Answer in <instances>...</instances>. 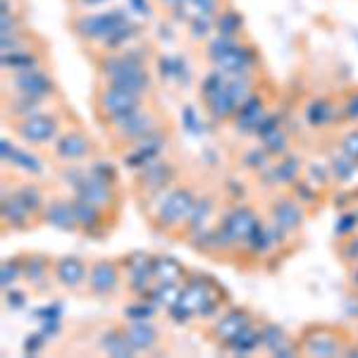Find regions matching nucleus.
<instances>
[{
  "mask_svg": "<svg viewBox=\"0 0 358 358\" xmlns=\"http://www.w3.org/2000/svg\"><path fill=\"white\" fill-rule=\"evenodd\" d=\"M215 67L227 77H253L258 74V50L251 43L239 41Z\"/></svg>",
  "mask_w": 358,
  "mask_h": 358,
  "instance_id": "obj_21",
  "label": "nucleus"
},
{
  "mask_svg": "<svg viewBox=\"0 0 358 358\" xmlns=\"http://www.w3.org/2000/svg\"><path fill=\"white\" fill-rule=\"evenodd\" d=\"M263 349L273 356H294L299 354V342L292 339L282 327L268 322V325H263Z\"/></svg>",
  "mask_w": 358,
  "mask_h": 358,
  "instance_id": "obj_28",
  "label": "nucleus"
},
{
  "mask_svg": "<svg viewBox=\"0 0 358 358\" xmlns=\"http://www.w3.org/2000/svg\"><path fill=\"white\" fill-rule=\"evenodd\" d=\"M258 346H263V327H256V322H253V325H248L246 330H241L236 334L234 339H229L222 349L232 351V354H239V356H246V354H253Z\"/></svg>",
  "mask_w": 358,
  "mask_h": 358,
  "instance_id": "obj_31",
  "label": "nucleus"
},
{
  "mask_svg": "<svg viewBox=\"0 0 358 358\" xmlns=\"http://www.w3.org/2000/svg\"><path fill=\"white\" fill-rule=\"evenodd\" d=\"M155 3H160L163 8H167V10H175V8H179V5H184L187 0H155Z\"/></svg>",
  "mask_w": 358,
  "mask_h": 358,
  "instance_id": "obj_44",
  "label": "nucleus"
},
{
  "mask_svg": "<svg viewBox=\"0 0 358 358\" xmlns=\"http://www.w3.org/2000/svg\"><path fill=\"white\" fill-rule=\"evenodd\" d=\"M0 285H3V292L15 287L20 280H24V263H22V253L20 256H13V258H5L3 265H0Z\"/></svg>",
  "mask_w": 358,
  "mask_h": 358,
  "instance_id": "obj_34",
  "label": "nucleus"
},
{
  "mask_svg": "<svg viewBox=\"0 0 358 358\" xmlns=\"http://www.w3.org/2000/svg\"><path fill=\"white\" fill-rule=\"evenodd\" d=\"M351 285H354L356 289H358V263L354 265V273H351Z\"/></svg>",
  "mask_w": 358,
  "mask_h": 358,
  "instance_id": "obj_45",
  "label": "nucleus"
},
{
  "mask_svg": "<svg viewBox=\"0 0 358 358\" xmlns=\"http://www.w3.org/2000/svg\"><path fill=\"white\" fill-rule=\"evenodd\" d=\"M299 354L306 356H346L354 349V339L349 332L339 325H327V322H317V325H306L299 334Z\"/></svg>",
  "mask_w": 358,
  "mask_h": 358,
  "instance_id": "obj_4",
  "label": "nucleus"
},
{
  "mask_svg": "<svg viewBox=\"0 0 358 358\" xmlns=\"http://www.w3.org/2000/svg\"><path fill=\"white\" fill-rule=\"evenodd\" d=\"M153 273L155 282L165 285H184L189 277V270L172 256H153Z\"/></svg>",
  "mask_w": 358,
  "mask_h": 358,
  "instance_id": "obj_29",
  "label": "nucleus"
},
{
  "mask_svg": "<svg viewBox=\"0 0 358 358\" xmlns=\"http://www.w3.org/2000/svg\"><path fill=\"white\" fill-rule=\"evenodd\" d=\"M10 129H13L15 138H20L24 146L31 148H48L50 143L55 141L57 136L65 129V122H62V115L55 110H41L31 117L17 120V122H10Z\"/></svg>",
  "mask_w": 358,
  "mask_h": 358,
  "instance_id": "obj_7",
  "label": "nucleus"
},
{
  "mask_svg": "<svg viewBox=\"0 0 358 358\" xmlns=\"http://www.w3.org/2000/svg\"><path fill=\"white\" fill-rule=\"evenodd\" d=\"M141 103H146V96L134 94V91L122 89V86H113V84H103V82L96 84L94 115L98 122H101V127L108 124L115 117H120V115L129 113L131 108L141 106Z\"/></svg>",
  "mask_w": 358,
  "mask_h": 358,
  "instance_id": "obj_9",
  "label": "nucleus"
},
{
  "mask_svg": "<svg viewBox=\"0 0 358 358\" xmlns=\"http://www.w3.org/2000/svg\"><path fill=\"white\" fill-rule=\"evenodd\" d=\"M5 299H8V306L10 308H24L27 306V294L24 292H17L15 287H10V289H5Z\"/></svg>",
  "mask_w": 358,
  "mask_h": 358,
  "instance_id": "obj_41",
  "label": "nucleus"
},
{
  "mask_svg": "<svg viewBox=\"0 0 358 358\" xmlns=\"http://www.w3.org/2000/svg\"><path fill=\"white\" fill-rule=\"evenodd\" d=\"M45 334L43 332H38V334H29V339L24 342V349L29 351V354H36L38 349H41V346L45 344Z\"/></svg>",
  "mask_w": 358,
  "mask_h": 358,
  "instance_id": "obj_42",
  "label": "nucleus"
},
{
  "mask_svg": "<svg viewBox=\"0 0 358 358\" xmlns=\"http://www.w3.org/2000/svg\"><path fill=\"white\" fill-rule=\"evenodd\" d=\"M98 153H101V148H98L96 138L79 124L65 127V129H62V134L48 146L50 160L57 163V165L89 163V160L98 158Z\"/></svg>",
  "mask_w": 358,
  "mask_h": 358,
  "instance_id": "obj_5",
  "label": "nucleus"
},
{
  "mask_svg": "<svg viewBox=\"0 0 358 358\" xmlns=\"http://www.w3.org/2000/svg\"><path fill=\"white\" fill-rule=\"evenodd\" d=\"M55 285L69 294L86 292V280H89V261L82 256H60L53 263Z\"/></svg>",
  "mask_w": 358,
  "mask_h": 358,
  "instance_id": "obj_17",
  "label": "nucleus"
},
{
  "mask_svg": "<svg viewBox=\"0 0 358 358\" xmlns=\"http://www.w3.org/2000/svg\"><path fill=\"white\" fill-rule=\"evenodd\" d=\"M124 334L129 339V344L134 346V351H143L151 354L155 346L160 344V330L153 325L151 320H124Z\"/></svg>",
  "mask_w": 358,
  "mask_h": 358,
  "instance_id": "obj_24",
  "label": "nucleus"
},
{
  "mask_svg": "<svg viewBox=\"0 0 358 358\" xmlns=\"http://www.w3.org/2000/svg\"><path fill=\"white\" fill-rule=\"evenodd\" d=\"M151 48H136V45H127L124 50L117 53H101V57L96 60V74L98 82L103 84H113V86H122L129 89L134 94L146 96L153 89V77L151 69H148V53Z\"/></svg>",
  "mask_w": 358,
  "mask_h": 358,
  "instance_id": "obj_1",
  "label": "nucleus"
},
{
  "mask_svg": "<svg viewBox=\"0 0 358 358\" xmlns=\"http://www.w3.org/2000/svg\"><path fill=\"white\" fill-rule=\"evenodd\" d=\"M306 215H308V213H306V206L294 194L275 196L268 206V220L287 234L299 232L306 222Z\"/></svg>",
  "mask_w": 358,
  "mask_h": 358,
  "instance_id": "obj_15",
  "label": "nucleus"
},
{
  "mask_svg": "<svg viewBox=\"0 0 358 358\" xmlns=\"http://www.w3.org/2000/svg\"><path fill=\"white\" fill-rule=\"evenodd\" d=\"M103 3H110V0H72V5L77 10H89V8H96V5H103Z\"/></svg>",
  "mask_w": 358,
  "mask_h": 358,
  "instance_id": "obj_43",
  "label": "nucleus"
},
{
  "mask_svg": "<svg viewBox=\"0 0 358 358\" xmlns=\"http://www.w3.org/2000/svg\"><path fill=\"white\" fill-rule=\"evenodd\" d=\"M0 215H3V227L5 232H29L34 229L41 217L29 208L24 201L17 196L13 189L8 192V187H3V203H0Z\"/></svg>",
  "mask_w": 358,
  "mask_h": 358,
  "instance_id": "obj_16",
  "label": "nucleus"
},
{
  "mask_svg": "<svg viewBox=\"0 0 358 358\" xmlns=\"http://www.w3.org/2000/svg\"><path fill=\"white\" fill-rule=\"evenodd\" d=\"M22 263H24V285L34 294H45L50 289V285L55 282L53 277V263L55 258L45 256V253L31 251V253H22Z\"/></svg>",
  "mask_w": 358,
  "mask_h": 358,
  "instance_id": "obj_19",
  "label": "nucleus"
},
{
  "mask_svg": "<svg viewBox=\"0 0 358 358\" xmlns=\"http://www.w3.org/2000/svg\"><path fill=\"white\" fill-rule=\"evenodd\" d=\"M13 192L20 196L24 203L31 208L34 213H36L38 217H41L43 208H45V201H48V194H45V189L41 187V184L36 182H20L15 184V187H10Z\"/></svg>",
  "mask_w": 358,
  "mask_h": 358,
  "instance_id": "obj_33",
  "label": "nucleus"
},
{
  "mask_svg": "<svg viewBox=\"0 0 358 358\" xmlns=\"http://www.w3.org/2000/svg\"><path fill=\"white\" fill-rule=\"evenodd\" d=\"M124 287V268L120 258H94L89 261V280L86 292L91 299L106 301Z\"/></svg>",
  "mask_w": 358,
  "mask_h": 358,
  "instance_id": "obj_10",
  "label": "nucleus"
},
{
  "mask_svg": "<svg viewBox=\"0 0 358 358\" xmlns=\"http://www.w3.org/2000/svg\"><path fill=\"white\" fill-rule=\"evenodd\" d=\"M45 55L43 48L38 45H27V48L13 50V53H3V69L5 74H17V72H27L34 67H45Z\"/></svg>",
  "mask_w": 358,
  "mask_h": 358,
  "instance_id": "obj_25",
  "label": "nucleus"
},
{
  "mask_svg": "<svg viewBox=\"0 0 358 358\" xmlns=\"http://www.w3.org/2000/svg\"><path fill=\"white\" fill-rule=\"evenodd\" d=\"M177 177H179V167L172 163V160H167V158L151 160L148 165L134 170L131 192H134L136 201L141 203V201L151 199V196L165 192L172 184H177Z\"/></svg>",
  "mask_w": 358,
  "mask_h": 358,
  "instance_id": "obj_8",
  "label": "nucleus"
},
{
  "mask_svg": "<svg viewBox=\"0 0 358 358\" xmlns=\"http://www.w3.org/2000/svg\"><path fill=\"white\" fill-rule=\"evenodd\" d=\"M342 110L346 122H358V89L349 91L342 101Z\"/></svg>",
  "mask_w": 358,
  "mask_h": 358,
  "instance_id": "obj_39",
  "label": "nucleus"
},
{
  "mask_svg": "<svg viewBox=\"0 0 358 358\" xmlns=\"http://www.w3.org/2000/svg\"><path fill=\"white\" fill-rule=\"evenodd\" d=\"M253 313L244 306H232V308H224L215 320L208 327V334L215 339L217 344L224 346L229 339H234L241 330H246L248 325H253Z\"/></svg>",
  "mask_w": 358,
  "mask_h": 358,
  "instance_id": "obj_18",
  "label": "nucleus"
},
{
  "mask_svg": "<svg viewBox=\"0 0 358 358\" xmlns=\"http://www.w3.org/2000/svg\"><path fill=\"white\" fill-rule=\"evenodd\" d=\"M160 127H163L160 113L148 106V103H141V106L131 108L129 113L120 115V117L110 120L108 124H103V129H106L110 146L117 153H122L127 146H131L134 141L148 136L151 131L160 129Z\"/></svg>",
  "mask_w": 358,
  "mask_h": 358,
  "instance_id": "obj_3",
  "label": "nucleus"
},
{
  "mask_svg": "<svg viewBox=\"0 0 358 358\" xmlns=\"http://www.w3.org/2000/svg\"><path fill=\"white\" fill-rule=\"evenodd\" d=\"M131 10L129 8H115L106 10V13H77L69 20V29L77 38H82L84 43H96L101 45L108 36L129 22Z\"/></svg>",
  "mask_w": 358,
  "mask_h": 358,
  "instance_id": "obj_6",
  "label": "nucleus"
},
{
  "mask_svg": "<svg viewBox=\"0 0 358 358\" xmlns=\"http://www.w3.org/2000/svg\"><path fill=\"white\" fill-rule=\"evenodd\" d=\"M69 192H72V196H79V199L101 206L103 210L113 213V215L122 213V189H120V182H108V179H101L86 170L84 177Z\"/></svg>",
  "mask_w": 358,
  "mask_h": 358,
  "instance_id": "obj_11",
  "label": "nucleus"
},
{
  "mask_svg": "<svg viewBox=\"0 0 358 358\" xmlns=\"http://www.w3.org/2000/svg\"><path fill=\"white\" fill-rule=\"evenodd\" d=\"M192 15H206V17H217L222 10V0H187Z\"/></svg>",
  "mask_w": 358,
  "mask_h": 358,
  "instance_id": "obj_37",
  "label": "nucleus"
},
{
  "mask_svg": "<svg viewBox=\"0 0 358 358\" xmlns=\"http://www.w3.org/2000/svg\"><path fill=\"white\" fill-rule=\"evenodd\" d=\"M241 31H244V17L239 15V10H234L232 5H222V10L215 17V34L239 38Z\"/></svg>",
  "mask_w": 358,
  "mask_h": 358,
  "instance_id": "obj_32",
  "label": "nucleus"
},
{
  "mask_svg": "<svg viewBox=\"0 0 358 358\" xmlns=\"http://www.w3.org/2000/svg\"><path fill=\"white\" fill-rule=\"evenodd\" d=\"M86 170L91 172V175L101 177V179H108V182H120V170L117 165L108 163V160H89L86 163Z\"/></svg>",
  "mask_w": 358,
  "mask_h": 358,
  "instance_id": "obj_36",
  "label": "nucleus"
},
{
  "mask_svg": "<svg viewBox=\"0 0 358 358\" xmlns=\"http://www.w3.org/2000/svg\"><path fill=\"white\" fill-rule=\"evenodd\" d=\"M306 120L310 127H327L334 122H346L342 103H332L330 98H313L306 108Z\"/></svg>",
  "mask_w": 358,
  "mask_h": 358,
  "instance_id": "obj_26",
  "label": "nucleus"
},
{
  "mask_svg": "<svg viewBox=\"0 0 358 358\" xmlns=\"http://www.w3.org/2000/svg\"><path fill=\"white\" fill-rule=\"evenodd\" d=\"M196 199H199V194L192 184H172L165 192L141 201V213L146 215L153 232L179 239Z\"/></svg>",
  "mask_w": 358,
  "mask_h": 358,
  "instance_id": "obj_2",
  "label": "nucleus"
},
{
  "mask_svg": "<svg viewBox=\"0 0 358 358\" xmlns=\"http://www.w3.org/2000/svg\"><path fill=\"white\" fill-rule=\"evenodd\" d=\"M339 256H342L344 263H358V234H349L342 241V248H339Z\"/></svg>",
  "mask_w": 358,
  "mask_h": 358,
  "instance_id": "obj_38",
  "label": "nucleus"
},
{
  "mask_svg": "<svg viewBox=\"0 0 358 358\" xmlns=\"http://www.w3.org/2000/svg\"><path fill=\"white\" fill-rule=\"evenodd\" d=\"M5 91L34 98V101H41V103H50L57 96V84L53 74L45 67H34L27 69V72L10 74V79H5Z\"/></svg>",
  "mask_w": 358,
  "mask_h": 358,
  "instance_id": "obj_12",
  "label": "nucleus"
},
{
  "mask_svg": "<svg viewBox=\"0 0 358 358\" xmlns=\"http://www.w3.org/2000/svg\"><path fill=\"white\" fill-rule=\"evenodd\" d=\"M265 115H268V110H265V98L261 94H256L239 106V110L232 117V127L239 134H256L258 124L265 120Z\"/></svg>",
  "mask_w": 358,
  "mask_h": 358,
  "instance_id": "obj_23",
  "label": "nucleus"
},
{
  "mask_svg": "<svg viewBox=\"0 0 358 358\" xmlns=\"http://www.w3.org/2000/svg\"><path fill=\"white\" fill-rule=\"evenodd\" d=\"M3 163L15 167V170H20V172H24V175H31V177L43 175V170H45L43 167L45 163L34 153L31 146L22 148V146H17L15 141H10V138H3Z\"/></svg>",
  "mask_w": 358,
  "mask_h": 358,
  "instance_id": "obj_22",
  "label": "nucleus"
},
{
  "mask_svg": "<svg viewBox=\"0 0 358 358\" xmlns=\"http://www.w3.org/2000/svg\"><path fill=\"white\" fill-rule=\"evenodd\" d=\"M213 213H215V199H213V196H199L194 208H192V213H189L187 222H184L182 234H179V236L187 241L189 236H194L196 232L206 229L208 222H210V217H213Z\"/></svg>",
  "mask_w": 358,
  "mask_h": 358,
  "instance_id": "obj_27",
  "label": "nucleus"
},
{
  "mask_svg": "<svg viewBox=\"0 0 358 358\" xmlns=\"http://www.w3.org/2000/svg\"><path fill=\"white\" fill-rule=\"evenodd\" d=\"M210 31H215V17H206V15H194L187 22V34L192 41H208Z\"/></svg>",
  "mask_w": 358,
  "mask_h": 358,
  "instance_id": "obj_35",
  "label": "nucleus"
},
{
  "mask_svg": "<svg viewBox=\"0 0 358 358\" xmlns=\"http://www.w3.org/2000/svg\"><path fill=\"white\" fill-rule=\"evenodd\" d=\"M127 8H129L134 15L143 17V20H151V17H153L151 0H127Z\"/></svg>",
  "mask_w": 358,
  "mask_h": 358,
  "instance_id": "obj_40",
  "label": "nucleus"
},
{
  "mask_svg": "<svg viewBox=\"0 0 358 358\" xmlns=\"http://www.w3.org/2000/svg\"><path fill=\"white\" fill-rule=\"evenodd\" d=\"M101 349L106 351L108 356H115V358H129L136 354L134 346L127 339L122 325H113L101 334Z\"/></svg>",
  "mask_w": 358,
  "mask_h": 358,
  "instance_id": "obj_30",
  "label": "nucleus"
},
{
  "mask_svg": "<svg viewBox=\"0 0 358 358\" xmlns=\"http://www.w3.org/2000/svg\"><path fill=\"white\" fill-rule=\"evenodd\" d=\"M41 222L48 227H55L60 232L69 234H79V220H77V210H74V201L72 196H48L45 208L41 213Z\"/></svg>",
  "mask_w": 358,
  "mask_h": 358,
  "instance_id": "obj_20",
  "label": "nucleus"
},
{
  "mask_svg": "<svg viewBox=\"0 0 358 358\" xmlns=\"http://www.w3.org/2000/svg\"><path fill=\"white\" fill-rule=\"evenodd\" d=\"M167 143H170V127H160V129L151 131L148 136L138 138L131 146H127L122 151V163L134 172L138 167L148 165L151 160L163 158Z\"/></svg>",
  "mask_w": 358,
  "mask_h": 358,
  "instance_id": "obj_14",
  "label": "nucleus"
},
{
  "mask_svg": "<svg viewBox=\"0 0 358 358\" xmlns=\"http://www.w3.org/2000/svg\"><path fill=\"white\" fill-rule=\"evenodd\" d=\"M72 201H74V210H77V220H79V234L101 241V239H108V236L113 234V229L117 227L120 215H113V213L103 210L101 206L79 199V196H72Z\"/></svg>",
  "mask_w": 358,
  "mask_h": 358,
  "instance_id": "obj_13",
  "label": "nucleus"
}]
</instances>
